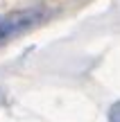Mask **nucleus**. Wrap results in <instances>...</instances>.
Returning <instances> with one entry per match:
<instances>
[{
    "label": "nucleus",
    "instance_id": "1",
    "mask_svg": "<svg viewBox=\"0 0 120 122\" xmlns=\"http://www.w3.org/2000/svg\"><path fill=\"white\" fill-rule=\"evenodd\" d=\"M43 18H45L43 9H23V11L2 16L0 18V45L7 43V41L14 39V36L27 32L30 27L43 23Z\"/></svg>",
    "mask_w": 120,
    "mask_h": 122
},
{
    "label": "nucleus",
    "instance_id": "2",
    "mask_svg": "<svg viewBox=\"0 0 120 122\" xmlns=\"http://www.w3.org/2000/svg\"><path fill=\"white\" fill-rule=\"evenodd\" d=\"M109 122H120V102L111 106V111H109Z\"/></svg>",
    "mask_w": 120,
    "mask_h": 122
}]
</instances>
